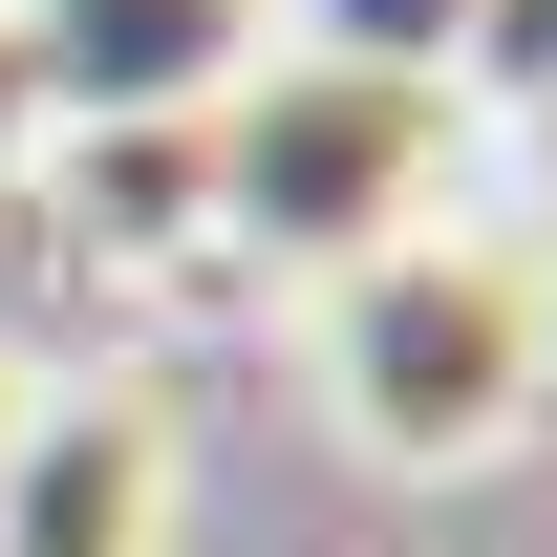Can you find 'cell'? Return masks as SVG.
Listing matches in <instances>:
<instances>
[{
    "mask_svg": "<svg viewBox=\"0 0 557 557\" xmlns=\"http://www.w3.org/2000/svg\"><path fill=\"white\" fill-rule=\"evenodd\" d=\"M472 194H493L472 108L344 65V44H300V22H278V65L194 129V258H258L278 300H322L344 258H386V236H429V214H472Z\"/></svg>",
    "mask_w": 557,
    "mask_h": 557,
    "instance_id": "7a4b0ae2",
    "label": "cell"
},
{
    "mask_svg": "<svg viewBox=\"0 0 557 557\" xmlns=\"http://www.w3.org/2000/svg\"><path fill=\"white\" fill-rule=\"evenodd\" d=\"M493 214H515V236L557 258V129H515V194H493Z\"/></svg>",
    "mask_w": 557,
    "mask_h": 557,
    "instance_id": "9c48e42d",
    "label": "cell"
},
{
    "mask_svg": "<svg viewBox=\"0 0 557 557\" xmlns=\"http://www.w3.org/2000/svg\"><path fill=\"white\" fill-rule=\"evenodd\" d=\"M22 44H44L65 150H172L278 65V0H22Z\"/></svg>",
    "mask_w": 557,
    "mask_h": 557,
    "instance_id": "3957f363",
    "label": "cell"
},
{
    "mask_svg": "<svg viewBox=\"0 0 557 557\" xmlns=\"http://www.w3.org/2000/svg\"><path fill=\"white\" fill-rule=\"evenodd\" d=\"M172 536H194V429H172V386H150V364L44 386L22 493H0V557H172Z\"/></svg>",
    "mask_w": 557,
    "mask_h": 557,
    "instance_id": "277c9868",
    "label": "cell"
},
{
    "mask_svg": "<svg viewBox=\"0 0 557 557\" xmlns=\"http://www.w3.org/2000/svg\"><path fill=\"white\" fill-rule=\"evenodd\" d=\"M44 386H65V364H44V344H0V493H22V429H44Z\"/></svg>",
    "mask_w": 557,
    "mask_h": 557,
    "instance_id": "ba28073f",
    "label": "cell"
},
{
    "mask_svg": "<svg viewBox=\"0 0 557 557\" xmlns=\"http://www.w3.org/2000/svg\"><path fill=\"white\" fill-rule=\"evenodd\" d=\"M65 150V108H44V44H22V0H0V194Z\"/></svg>",
    "mask_w": 557,
    "mask_h": 557,
    "instance_id": "52a82bcc",
    "label": "cell"
},
{
    "mask_svg": "<svg viewBox=\"0 0 557 557\" xmlns=\"http://www.w3.org/2000/svg\"><path fill=\"white\" fill-rule=\"evenodd\" d=\"M300 44H344V65H386V86H450V22L472 0H278Z\"/></svg>",
    "mask_w": 557,
    "mask_h": 557,
    "instance_id": "8992f818",
    "label": "cell"
},
{
    "mask_svg": "<svg viewBox=\"0 0 557 557\" xmlns=\"http://www.w3.org/2000/svg\"><path fill=\"white\" fill-rule=\"evenodd\" d=\"M450 108H472V150L557 129V0H472L450 22Z\"/></svg>",
    "mask_w": 557,
    "mask_h": 557,
    "instance_id": "5b68a950",
    "label": "cell"
},
{
    "mask_svg": "<svg viewBox=\"0 0 557 557\" xmlns=\"http://www.w3.org/2000/svg\"><path fill=\"white\" fill-rule=\"evenodd\" d=\"M300 408L386 493H493L557 429V258L493 194L429 214V236H386V258H344L300 300Z\"/></svg>",
    "mask_w": 557,
    "mask_h": 557,
    "instance_id": "6da1fadb",
    "label": "cell"
}]
</instances>
